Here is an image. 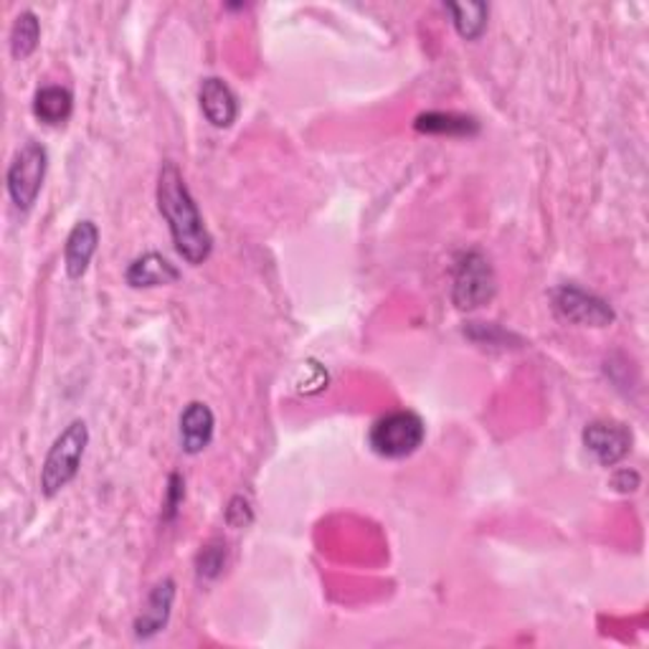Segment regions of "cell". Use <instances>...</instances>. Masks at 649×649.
<instances>
[{
  "instance_id": "14",
  "label": "cell",
  "mask_w": 649,
  "mask_h": 649,
  "mask_svg": "<svg viewBox=\"0 0 649 649\" xmlns=\"http://www.w3.org/2000/svg\"><path fill=\"white\" fill-rule=\"evenodd\" d=\"M416 130L429 135H452V138H470L479 132L475 117L454 115V112H429L416 119Z\"/></svg>"
},
{
  "instance_id": "8",
  "label": "cell",
  "mask_w": 649,
  "mask_h": 649,
  "mask_svg": "<svg viewBox=\"0 0 649 649\" xmlns=\"http://www.w3.org/2000/svg\"><path fill=\"white\" fill-rule=\"evenodd\" d=\"M200 109L213 127H231L239 117V102L231 86L219 77H208L200 84Z\"/></svg>"
},
{
  "instance_id": "3",
  "label": "cell",
  "mask_w": 649,
  "mask_h": 649,
  "mask_svg": "<svg viewBox=\"0 0 649 649\" xmlns=\"http://www.w3.org/2000/svg\"><path fill=\"white\" fill-rule=\"evenodd\" d=\"M424 437H427V427H424L419 414L394 412L381 416L373 424L368 442H371V450L383 456V460H404V456L419 450Z\"/></svg>"
},
{
  "instance_id": "16",
  "label": "cell",
  "mask_w": 649,
  "mask_h": 649,
  "mask_svg": "<svg viewBox=\"0 0 649 649\" xmlns=\"http://www.w3.org/2000/svg\"><path fill=\"white\" fill-rule=\"evenodd\" d=\"M38 38H42V23H38L34 11H23L15 15L11 28V54L13 59H26L36 51Z\"/></svg>"
},
{
  "instance_id": "13",
  "label": "cell",
  "mask_w": 649,
  "mask_h": 649,
  "mask_svg": "<svg viewBox=\"0 0 649 649\" xmlns=\"http://www.w3.org/2000/svg\"><path fill=\"white\" fill-rule=\"evenodd\" d=\"M74 109V97L67 86H44L34 97V115L46 125H63Z\"/></svg>"
},
{
  "instance_id": "15",
  "label": "cell",
  "mask_w": 649,
  "mask_h": 649,
  "mask_svg": "<svg viewBox=\"0 0 649 649\" xmlns=\"http://www.w3.org/2000/svg\"><path fill=\"white\" fill-rule=\"evenodd\" d=\"M447 11L452 13L454 28L460 31L462 38L467 42H475L487 31V15H490V8L487 3H450Z\"/></svg>"
},
{
  "instance_id": "12",
  "label": "cell",
  "mask_w": 649,
  "mask_h": 649,
  "mask_svg": "<svg viewBox=\"0 0 649 649\" xmlns=\"http://www.w3.org/2000/svg\"><path fill=\"white\" fill-rule=\"evenodd\" d=\"M127 285L130 287H163V285H173L181 279V271L173 267L171 262L165 259L163 254H142L135 259L130 267H127Z\"/></svg>"
},
{
  "instance_id": "18",
  "label": "cell",
  "mask_w": 649,
  "mask_h": 649,
  "mask_svg": "<svg viewBox=\"0 0 649 649\" xmlns=\"http://www.w3.org/2000/svg\"><path fill=\"white\" fill-rule=\"evenodd\" d=\"M183 500V487H181V477L178 475H173V479H171V490H167V505L165 508L171 510V515L175 510H178V502Z\"/></svg>"
},
{
  "instance_id": "17",
  "label": "cell",
  "mask_w": 649,
  "mask_h": 649,
  "mask_svg": "<svg viewBox=\"0 0 649 649\" xmlns=\"http://www.w3.org/2000/svg\"><path fill=\"white\" fill-rule=\"evenodd\" d=\"M223 556H227V551L223 546H208L204 548L198 558V571L200 576H216L223 568Z\"/></svg>"
},
{
  "instance_id": "11",
  "label": "cell",
  "mask_w": 649,
  "mask_h": 649,
  "mask_svg": "<svg viewBox=\"0 0 649 649\" xmlns=\"http://www.w3.org/2000/svg\"><path fill=\"white\" fill-rule=\"evenodd\" d=\"M213 412L200 401L186 406L181 414V442L188 454L204 452L213 439Z\"/></svg>"
},
{
  "instance_id": "7",
  "label": "cell",
  "mask_w": 649,
  "mask_h": 649,
  "mask_svg": "<svg viewBox=\"0 0 649 649\" xmlns=\"http://www.w3.org/2000/svg\"><path fill=\"white\" fill-rule=\"evenodd\" d=\"M583 444L601 464L612 467L631 450V431L619 421H591L583 429Z\"/></svg>"
},
{
  "instance_id": "6",
  "label": "cell",
  "mask_w": 649,
  "mask_h": 649,
  "mask_svg": "<svg viewBox=\"0 0 649 649\" xmlns=\"http://www.w3.org/2000/svg\"><path fill=\"white\" fill-rule=\"evenodd\" d=\"M553 304H556L558 315L568 320V323L591 327H606L614 323V310L609 308V302L576 285L558 287L556 294H553Z\"/></svg>"
},
{
  "instance_id": "4",
  "label": "cell",
  "mask_w": 649,
  "mask_h": 649,
  "mask_svg": "<svg viewBox=\"0 0 649 649\" xmlns=\"http://www.w3.org/2000/svg\"><path fill=\"white\" fill-rule=\"evenodd\" d=\"M46 167H49V152L42 142L28 140L23 142V148L15 152L11 167H8V194H11L15 208L28 211L36 204L38 194H42Z\"/></svg>"
},
{
  "instance_id": "9",
  "label": "cell",
  "mask_w": 649,
  "mask_h": 649,
  "mask_svg": "<svg viewBox=\"0 0 649 649\" xmlns=\"http://www.w3.org/2000/svg\"><path fill=\"white\" fill-rule=\"evenodd\" d=\"M173 599H175V581L173 579H163L155 589L150 591L148 604L140 612L138 622H135V635H138V639L155 637L167 627Z\"/></svg>"
},
{
  "instance_id": "5",
  "label": "cell",
  "mask_w": 649,
  "mask_h": 649,
  "mask_svg": "<svg viewBox=\"0 0 649 649\" xmlns=\"http://www.w3.org/2000/svg\"><path fill=\"white\" fill-rule=\"evenodd\" d=\"M495 271L479 252L464 254L454 271L452 300L460 310H475L495 298Z\"/></svg>"
},
{
  "instance_id": "2",
  "label": "cell",
  "mask_w": 649,
  "mask_h": 649,
  "mask_svg": "<svg viewBox=\"0 0 649 649\" xmlns=\"http://www.w3.org/2000/svg\"><path fill=\"white\" fill-rule=\"evenodd\" d=\"M86 444H90V429H86V424L82 419L71 421L69 427L56 437L42 470V492L46 498L59 495L63 487L77 477L79 467H82Z\"/></svg>"
},
{
  "instance_id": "1",
  "label": "cell",
  "mask_w": 649,
  "mask_h": 649,
  "mask_svg": "<svg viewBox=\"0 0 649 649\" xmlns=\"http://www.w3.org/2000/svg\"><path fill=\"white\" fill-rule=\"evenodd\" d=\"M158 208L171 229L173 244L188 264H204L213 252V239L208 234L204 216L190 190L183 181V173L175 163H165L158 175Z\"/></svg>"
},
{
  "instance_id": "10",
  "label": "cell",
  "mask_w": 649,
  "mask_h": 649,
  "mask_svg": "<svg viewBox=\"0 0 649 649\" xmlns=\"http://www.w3.org/2000/svg\"><path fill=\"white\" fill-rule=\"evenodd\" d=\"M100 244V229L94 221H79L71 234L67 236V246H63V262H67V275L71 279L84 277V271L90 269L92 256L97 254Z\"/></svg>"
}]
</instances>
